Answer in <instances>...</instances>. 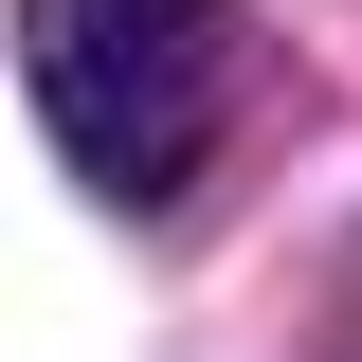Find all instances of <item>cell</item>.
Here are the masks:
<instances>
[{"label": "cell", "mask_w": 362, "mask_h": 362, "mask_svg": "<svg viewBox=\"0 0 362 362\" xmlns=\"http://www.w3.org/2000/svg\"><path fill=\"white\" fill-rule=\"evenodd\" d=\"M18 90L109 199H163L199 163V0H18Z\"/></svg>", "instance_id": "obj_1"}]
</instances>
